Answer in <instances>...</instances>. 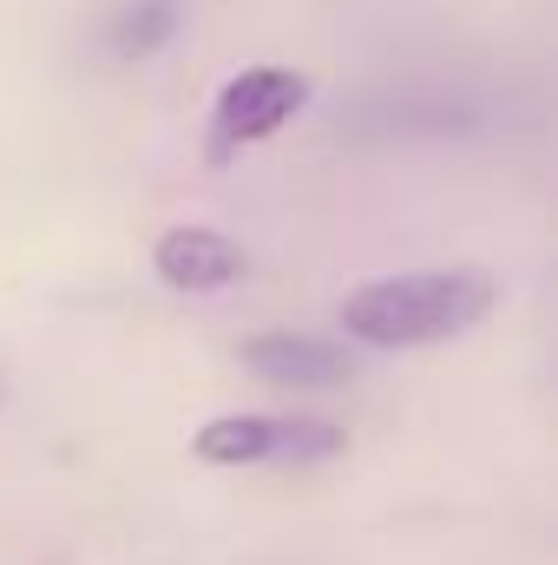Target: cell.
<instances>
[{
    "label": "cell",
    "instance_id": "1",
    "mask_svg": "<svg viewBox=\"0 0 558 565\" xmlns=\"http://www.w3.org/2000/svg\"><path fill=\"white\" fill-rule=\"evenodd\" d=\"M493 309V282L480 270H420V277H375L342 302V329L368 349H427L473 329Z\"/></svg>",
    "mask_w": 558,
    "mask_h": 565
},
{
    "label": "cell",
    "instance_id": "2",
    "mask_svg": "<svg viewBox=\"0 0 558 565\" xmlns=\"http://www.w3.org/2000/svg\"><path fill=\"white\" fill-rule=\"evenodd\" d=\"M348 434L335 422H309V415H217L197 427L191 454L211 467H257V460H329L342 454Z\"/></svg>",
    "mask_w": 558,
    "mask_h": 565
},
{
    "label": "cell",
    "instance_id": "3",
    "mask_svg": "<svg viewBox=\"0 0 558 565\" xmlns=\"http://www.w3.org/2000/svg\"><path fill=\"white\" fill-rule=\"evenodd\" d=\"M309 106V79L296 66H244L217 106H211V151L230 158L244 145H264L270 132H282L296 113Z\"/></svg>",
    "mask_w": 558,
    "mask_h": 565
},
{
    "label": "cell",
    "instance_id": "4",
    "mask_svg": "<svg viewBox=\"0 0 558 565\" xmlns=\"http://www.w3.org/2000/svg\"><path fill=\"white\" fill-rule=\"evenodd\" d=\"M244 369H257L277 388H335L348 382V349L322 342V335H289V329H264L244 342Z\"/></svg>",
    "mask_w": 558,
    "mask_h": 565
},
{
    "label": "cell",
    "instance_id": "5",
    "mask_svg": "<svg viewBox=\"0 0 558 565\" xmlns=\"http://www.w3.org/2000/svg\"><path fill=\"white\" fill-rule=\"evenodd\" d=\"M151 264L171 289H224V282L244 277V250L224 231H204V224H171L158 237Z\"/></svg>",
    "mask_w": 558,
    "mask_h": 565
},
{
    "label": "cell",
    "instance_id": "6",
    "mask_svg": "<svg viewBox=\"0 0 558 565\" xmlns=\"http://www.w3.org/2000/svg\"><path fill=\"white\" fill-rule=\"evenodd\" d=\"M171 33H178V0H132L119 13V26H112V46H119V60H144Z\"/></svg>",
    "mask_w": 558,
    "mask_h": 565
}]
</instances>
